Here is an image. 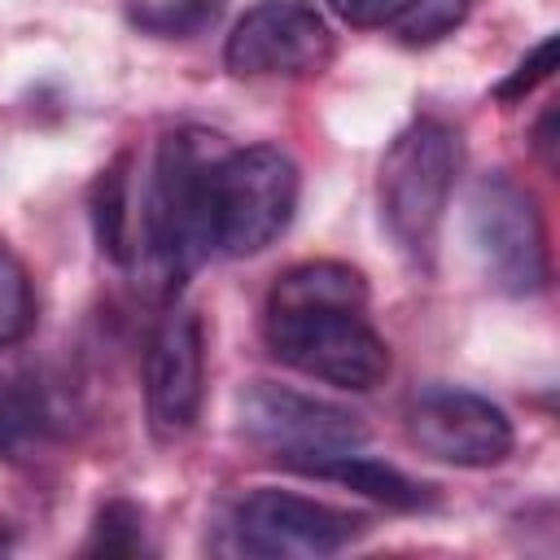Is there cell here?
I'll list each match as a JSON object with an SVG mask.
<instances>
[{
    "instance_id": "cell-8",
    "label": "cell",
    "mask_w": 560,
    "mask_h": 560,
    "mask_svg": "<svg viewBox=\"0 0 560 560\" xmlns=\"http://www.w3.org/2000/svg\"><path fill=\"white\" fill-rule=\"evenodd\" d=\"M328 57L332 31L311 0H258L223 44V66L241 79H306Z\"/></svg>"
},
{
    "instance_id": "cell-11",
    "label": "cell",
    "mask_w": 560,
    "mask_h": 560,
    "mask_svg": "<svg viewBox=\"0 0 560 560\" xmlns=\"http://www.w3.org/2000/svg\"><path fill=\"white\" fill-rule=\"evenodd\" d=\"M298 472L341 481V486H350V490H359V494H368V499H376V503H385V508H402V512H416V508H424V503L433 499L429 486H420V481H411L407 472H398L394 464L368 459V455H359V451H346V455L306 464V468H298Z\"/></svg>"
},
{
    "instance_id": "cell-13",
    "label": "cell",
    "mask_w": 560,
    "mask_h": 560,
    "mask_svg": "<svg viewBox=\"0 0 560 560\" xmlns=\"http://www.w3.org/2000/svg\"><path fill=\"white\" fill-rule=\"evenodd\" d=\"M228 0H122L127 22L153 39H192L223 18Z\"/></svg>"
},
{
    "instance_id": "cell-9",
    "label": "cell",
    "mask_w": 560,
    "mask_h": 560,
    "mask_svg": "<svg viewBox=\"0 0 560 560\" xmlns=\"http://www.w3.org/2000/svg\"><path fill=\"white\" fill-rule=\"evenodd\" d=\"M411 442L442 464L455 468H494L512 455V420L486 394L459 385H429L407 402Z\"/></svg>"
},
{
    "instance_id": "cell-7",
    "label": "cell",
    "mask_w": 560,
    "mask_h": 560,
    "mask_svg": "<svg viewBox=\"0 0 560 560\" xmlns=\"http://www.w3.org/2000/svg\"><path fill=\"white\" fill-rule=\"evenodd\" d=\"M368 529V516L293 494V490H254L232 512V534L245 556L267 560H319L337 556Z\"/></svg>"
},
{
    "instance_id": "cell-19",
    "label": "cell",
    "mask_w": 560,
    "mask_h": 560,
    "mask_svg": "<svg viewBox=\"0 0 560 560\" xmlns=\"http://www.w3.org/2000/svg\"><path fill=\"white\" fill-rule=\"evenodd\" d=\"M328 9L346 22V26H359V31H376V26H394L411 0H328Z\"/></svg>"
},
{
    "instance_id": "cell-3",
    "label": "cell",
    "mask_w": 560,
    "mask_h": 560,
    "mask_svg": "<svg viewBox=\"0 0 560 560\" xmlns=\"http://www.w3.org/2000/svg\"><path fill=\"white\" fill-rule=\"evenodd\" d=\"M455 175H459V136L442 118H416L385 149L376 179L381 219L411 258L433 254Z\"/></svg>"
},
{
    "instance_id": "cell-5",
    "label": "cell",
    "mask_w": 560,
    "mask_h": 560,
    "mask_svg": "<svg viewBox=\"0 0 560 560\" xmlns=\"http://www.w3.org/2000/svg\"><path fill=\"white\" fill-rule=\"evenodd\" d=\"M468 241L494 289L512 298L542 293L551 280L547 223L529 188L512 175H481L468 192Z\"/></svg>"
},
{
    "instance_id": "cell-6",
    "label": "cell",
    "mask_w": 560,
    "mask_h": 560,
    "mask_svg": "<svg viewBox=\"0 0 560 560\" xmlns=\"http://www.w3.org/2000/svg\"><path fill=\"white\" fill-rule=\"evenodd\" d=\"M241 429L254 446L271 451L289 468H306V464L359 451L368 442V429L354 411L271 385V381H254L241 394Z\"/></svg>"
},
{
    "instance_id": "cell-20",
    "label": "cell",
    "mask_w": 560,
    "mask_h": 560,
    "mask_svg": "<svg viewBox=\"0 0 560 560\" xmlns=\"http://www.w3.org/2000/svg\"><path fill=\"white\" fill-rule=\"evenodd\" d=\"M9 542H13V538H9V525L0 521V551H9Z\"/></svg>"
},
{
    "instance_id": "cell-16",
    "label": "cell",
    "mask_w": 560,
    "mask_h": 560,
    "mask_svg": "<svg viewBox=\"0 0 560 560\" xmlns=\"http://www.w3.org/2000/svg\"><path fill=\"white\" fill-rule=\"evenodd\" d=\"M44 424V402L39 389L13 376H0V455H13L26 446Z\"/></svg>"
},
{
    "instance_id": "cell-10",
    "label": "cell",
    "mask_w": 560,
    "mask_h": 560,
    "mask_svg": "<svg viewBox=\"0 0 560 560\" xmlns=\"http://www.w3.org/2000/svg\"><path fill=\"white\" fill-rule=\"evenodd\" d=\"M206 394V337L188 306H171L144 350V407L162 442L184 438L201 416Z\"/></svg>"
},
{
    "instance_id": "cell-15",
    "label": "cell",
    "mask_w": 560,
    "mask_h": 560,
    "mask_svg": "<svg viewBox=\"0 0 560 560\" xmlns=\"http://www.w3.org/2000/svg\"><path fill=\"white\" fill-rule=\"evenodd\" d=\"M83 551L88 556H136V551H144V512L127 499H109L96 512V525H92V538H88Z\"/></svg>"
},
{
    "instance_id": "cell-12",
    "label": "cell",
    "mask_w": 560,
    "mask_h": 560,
    "mask_svg": "<svg viewBox=\"0 0 560 560\" xmlns=\"http://www.w3.org/2000/svg\"><path fill=\"white\" fill-rule=\"evenodd\" d=\"M127 162L131 158L122 153L92 184L96 241H101V254H109L114 262H136V210H131V175H127Z\"/></svg>"
},
{
    "instance_id": "cell-1",
    "label": "cell",
    "mask_w": 560,
    "mask_h": 560,
    "mask_svg": "<svg viewBox=\"0 0 560 560\" xmlns=\"http://www.w3.org/2000/svg\"><path fill=\"white\" fill-rule=\"evenodd\" d=\"M262 337L284 368L337 389L363 394L389 376V346L368 324V280L350 262L289 267L267 293Z\"/></svg>"
},
{
    "instance_id": "cell-2",
    "label": "cell",
    "mask_w": 560,
    "mask_h": 560,
    "mask_svg": "<svg viewBox=\"0 0 560 560\" xmlns=\"http://www.w3.org/2000/svg\"><path fill=\"white\" fill-rule=\"evenodd\" d=\"M219 158V136H206L197 127L171 131L158 144L153 175L136 214V258L149 267L162 293H175L214 254L210 179Z\"/></svg>"
},
{
    "instance_id": "cell-18",
    "label": "cell",
    "mask_w": 560,
    "mask_h": 560,
    "mask_svg": "<svg viewBox=\"0 0 560 560\" xmlns=\"http://www.w3.org/2000/svg\"><path fill=\"white\" fill-rule=\"evenodd\" d=\"M556 48H560L556 35H547V39H542V44H538V48H534V52H529V57H525V61L494 88V96H499V101H521V96H529L542 79H551V70H556Z\"/></svg>"
},
{
    "instance_id": "cell-17",
    "label": "cell",
    "mask_w": 560,
    "mask_h": 560,
    "mask_svg": "<svg viewBox=\"0 0 560 560\" xmlns=\"http://www.w3.org/2000/svg\"><path fill=\"white\" fill-rule=\"evenodd\" d=\"M468 9H472V0H411V9L394 22V31H398L402 44L420 48V44H433V39L451 35L468 18Z\"/></svg>"
},
{
    "instance_id": "cell-14",
    "label": "cell",
    "mask_w": 560,
    "mask_h": 560,
    "mask_svg": "<svg viewBox=\"0 0 560 560\" xmlns=\"http://www.w3.org/2000/svg\"><path fill=\"white\" fill-rule=\"evenodd\" d=\"M35 328V284L26 262L0 245V346L26 341Z\"/></svg>"
},
{
    "instance_id": "cell-4",
    "label": "cell",
    "mask_w": 560,
    "mask_h": 560,
    "mask_svg": "<svg viewBox=\"0 0 560 560\" xmlns=\"http://www.w3.org/2000/svg\"><path fill=\"white\" fill-rule=\"evenodd\" d=\"M298 166L276 144L223 149L210 179V223L214 249L228 258L262 254L284 236L298 210Z\"/></svg>"
}]
</instances>
